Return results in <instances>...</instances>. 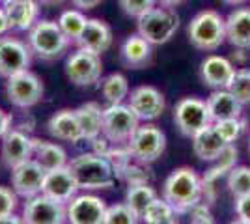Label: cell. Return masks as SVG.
Returning <instances> with one entry per match:
<instances>
[{
	"mask_svg": "<svg viewBox=\"0 0 250 224\" xmlns=\"http://www.w3.org/2000/svg\"><path fill=\"white\" fill-rule=\"evenodd\" d=\"M81 191L110 189L114 185L116 172L108 157L99 153H81L67 163Z\"/></svg>",
	"mask_w": 250,
	"mask_h": 224,
	"instance_id": "6da1fadb",
	"label": "cell"
},
{
	"mask_svg": "<svg viewBox=\"0 0 250 224\" xmlns=\"http://www.w3.org/2000/svg\"><path fill=\"white\" fill-rule=\"evenodd\" d=\"M163 198L167 200L179 215L198 204L202 196V178L190 166H179L170 172L163 185Z\"/></svg>",
	"mask_w": 250,
	"mask_h": 224,
	"instance_id": "7a4b0ae2",
	"label": "cell"
},
{
	"mask_svg": "<svg viewBox=\"0 0 250 224\" xmlns=\"http://www.w3.org/2000/svg\"><path fill=\"white\" fill-rule=\"evenodd\" d=\"M187 36L194 49L213 53L226 41V19L215 10L200 11L188 22Z\"/></svg>",
	"mask_w": 250,
	"mask_h": 224,
	"instance_id": "3957f363",
	"label": "cell"
},
{
	"mask_svg": "<svg viewBox=\"0 0 250 224\" xmlns=\"http://www.w3.org/2000/svg\"><path fill=\"white\" fill-rule=\"evenodd\" d=\"M32 53L43 62H54L67 53L71 40L62 32L56 21H38L28 30Z\"/></svg>",
	"mask_w": 250,
	"mask_h": 224,
	"instance_id": "277c9868",
	"label": "cell"
},
{
	"mask_svg": "<svg viewBox=\"0 0 250 224\" xmlns=\"http://www.w3.org/2000/svg\"><path fill=\"white\" fill-rule=\"evenodd\" d=\"M138 34L146 38L151 45L168 43L179 28V15L172 8H151L144 15L138 17L136 22Z\"/></svg>",
	"mask_w": 250,
	"mask_h": 224,
	"instance_id": "5b68a950",
	"label": "cell"
},
{
	"mask_svg": "<svg viewBox=\"0 0 250 224\" xmlns=\"http://www.w3.org/2000/svg\"><path fill=\"white\" fill-rule=\"evenodd\" d=\"M127 148L131 151L133 159L140 164H151L167 149V135L153 123L138 125L133 137L127 142Z\"/></svg>",
	"mask_w": 250,
	"mask_h": 224,
	"instance_id": "8992f818",
	"label": "cell"
},
{
	"mask_svg": "<svg viewBox=\"0 0 250 224\" xmlns=\"http://www.w3.org/2000/svg\"><path fill=\"white\" fill-rule=\"evenodd\" d=\"M138 125L140 120L129 105L116 103L103 108V137H106L116 146L127 144Z\"/></svg>",
	"mask_w": 250,
	"mask_h": 224,
	"instance_id": "52a82bcc",
	"label": "cell"
},
{
	"mask_svg": "<svg viewBox=\"0 0 250 224\" xmlns=\"http://www.w3.org/2000/svg\"><path fill=\"white\" fill-rule=\"evenodd\" d=\"M101 75H103L101 54L79 47L65 60V77L73 86L79 88L94 86L101 81Z\"/></svg>",
	"mask_w": 250,
	"mask_h": 224,
	"instance_id": "ba28073f",
	"label": "cell"
},
{
	"mask_svg": "<svg viewBox=\"0 0 250 224\" xmlns=\"http://www.w3.org/2000/svg\"><path fill=\"white\" fill-rule=\"evenodd\" d=\"M43 94H45V86L42 79L36 73H32L30 69L6 79V97L13 107L22 108V110L36 107L43 99Z\"/></svg>",
	"mask_w": 250,
	"mask_h": 224,
	"instance_id": "9c48e42d",
	"label": "cell"
},
{
	"mask_svg": "<svg viewBox=\"0 0 250 224\" xmlns=\"http://www.w3.org/2000/svg\"><path fill=\"white\" fill-rule=\"evenodd\" d=\"M174 122L176 127L188 139H192L202 129L209 127L213 123L209 114L208 103L198 97H183L174 107Z\"/></svg>",
	"mask_w": 250,
	"mask_h": 224,
	"instance_id": "30bf717a",
	"label": "cell"
},
{
	"mask_svg": "<svg viewBox=\"0 0 250 224\" xmlns=\"http://www.w3.org/2000/svg\"><path fill=\"white\" fill-rule=\"evenodd\" d=\"M21 219L26 224H62L67 221V204L40 192L26 198Z\"/></svg>",
	"mask_w": 250,
	"mask_h": 224,
	"instance_id": "8fae6325",
	"label": "cell"
},
{
	"mask_svg": "<svg viewBox=\"0 0 250 224\" xmlns=\"http://www.w3.org/2000/svg\"><path fill=\"white\" fill-rule=\"evenodd\" d=\"M32 49L28 43L13 36H0V77L26 71L32 64Z\"/></svg>",
	"mask_w": 250,
	"mask_h": 224,
	"instance_id": "7c38bea8",
	"label": "cell"
},
{
	"mask_svg": "<svg viewBox=\"0 0 250 224\" xmlns=\"http://www.w3.org/2000/svg\"><path fill=\"white\" fill-rule=\"evenodd\" d=\"M129 107L135 110L140 122H153L163 116V112L167 108V99L159 88L142 84L136 86L129 94Z\"/></svg>",
	"mask_w": 250,
	"mask_h": 224,
	"instance_id": "4fadbf2b",
	"label": "cell"
},
{
	"mask_svg": "<svg viewBox=\"0 0 250 224\" xmlns=\"http://www.w3.org/2000/svg\"><path fill=\"white\" fill-rule=\"evenodd\" d=\"M45 176L47 170L36 159L24 161L19 166L11 168V189L26 200L42 192Z\"/></svg>",
	"mask_w": 250,
	"mask_h": 224,
	"instance_id": "5bb4252c",
	"label": "cell"
},
{
	"mask_svg": "<svg viewBox=\"0 0 250 224\" xmlns=\"http://www.w3.org/2000/svg\"><path fill=\"white\" fill-rule=\"evenodd\" d=\"M106 204L95 194H77L67 202V223L103 224Z\"/></svg>",
	"mask_w": 250,
	"mask_h": 224,
	"instance_id": "9a60e30c",
	"label": "cell"
},
{
	"mask_svg": "<svg viewBox=\"0 0 250 224\" xmlns=\"http://www.w3.org/2000/svg\"><path fill=\"white\" fill-rule=\"evenodd\" d=\"M237 159H239V151L235 148V144H226L222 153L213 161L215 164L204 174V178H202V196L208 200V204H215V200H217V183H219L220 178L228 176V172L237 164Z\"/></svg>",
	"mask_w": 250,
	"mask_h": 224,
	"instance_id": "2e32d148",
	"label": "cell"
},
{
	"mask_svg": "<svg viewBox=\"0 0 250 224\" xmlns=\"http://www.w3.org/2000/svg\"><path fill=\"white\" fill-rule=\"evenodd\" d=\"M32 151H34V139L28 137L21 129H10L4 137H2V163L8 168H15L21 163L32 159Z\"/></svg>",
	"mask_w": 250,
	"mask_h": 224,
	"instance_id": "e0dca14e",
	"label": "cell"
},
{
	"mask_svg": "<svg viewBox=\"0 0 250 224\" xmlns=\"http://www.w3.org/2000/svg\"><path fill=\"white\" fill-rule=\"evenodd\" d=\"M79 191H81L79 183H77L75 176L69 170V166H62V168L47 172L42 189L43 194H47V196H51V198L62 204L69 202L73 196L79 194Z\"/></svg>",
	"mask_w": 250,
	"mask_h": 224,
	"instance_id": "ac0fdd59",
	"label": "cell"
},
{
	"mask_svg": "<svg viewBox=\"0 0 250 224\" xmlns=\"http://www.w3.org/2000/svg\"><path fill=\"white\" fill-rule=\"evenodd\" d=\"M233 73H235L233 64L229 62L228 58L219 56V54L208 56L202 62V65H200V79H202V82L208 88H213V90L228 88Z\"/></svg>",
	"mask_w": 250,
	"mask_h": 224,
	"instance_id": "d6986e66",
	"label": "cell"
},
{
	"mask_svg": "<svg viewBox=\"0 0 250 224\" xmlns=\"http://www.w3.org/2000/svg\"><path fill=\"white\" fill-rule=\"evenodd\" d=\"M112 41H114V36H112V30L106 22L101 21V19H88L84 32L81 34V38L75 43L81 49L103 54L112 47Z\"/></svg>",
	"mask_w": 250,
	"mask_h": 224,
	"instance_id": "ffe728a7",
	"label": "cell"
},
{
	"mask_svg": "<svg viewBox=\"0 0 250 224\" xmlns=\"http://www.w3.org/2000/svg\"><path fill=\"white\" fill-rule=\"evenodd\" d=\"M120 54H122V62L129 69H144L153 62V45L140 34H133L122 43Z\"/></svg>",
	"mask_w": 250,
	"mask_h": 224,
	"instance_id": "44dd1931",
	"label": "cell"
},
{
	"mask_svg": "<svg viewBox=\"0 0 250 224\" xmlns=\"http://www.w3.org/2000/svg\"><path fill=\"white\" fill-rule=\"evenodd\" d=\"M10 22V30L26 32L40 21V4L38 0H11L2 6Z\"/></svg>",
	"mask_w": 250,
	"mask_h": 224,
	"instance_id": "7402d4cb",
	"label": "cell"
},
{
	"mask_svg": "<svg viewBox=\"0 0 250 224\" xmlns=\"http://www.w3.org/2000/svg\"><path fill=\"white\" fill-rule=\"evenodd\" d=\"M47 129L51 133L52 139L63 140V142H71L77 144L83 140V131L79 125L77 114L71 108H62L58 112H54L47 123Z\"/></svg>",
	"mask_w": 250,
	"mask_h": 224,
	"instance_id": "603a6c76",
	"label": "cell"
},
{
	"mask_svg": "<svg viewBox=\"0 0 250 224\" xmlns=\"http://www.w3.org/2000/svg\"><path fill=\"white\" fill-rule=\"evenodd\" d=\"M206 103H208L209 114H211L213 122L228 120V118H239L241 112H243V103L229 92L228 88L213 90V94L208 97Z\"/></svg>",
	"mask_w": 250,
	"mask_h": 224,
	"instance_id": "cb8c5ba5",
	"label": "cell"
},
{
	"mask_svg": "<svg viewBox=\"0 0 250 224\" xmlns=\"http://www.w3.org/2000/svg\"><path fill=\"white\" fill-rule=\"evenodd\" d=\"M226 40L235 49H250V8H235L226 17Z\"/></svg>",
	"mask_w": 250,
	"mask_h": 224,
	"instance_id": "d4e9b609",
	"label": "cell"
},
{
	"mask_svg": "<svg viewBox=\"0 0 250 224\" xmlns=\"http://www.w3.org/2000/svg\"><path fill=\"white\" fill-rule=\"evenodd\" d=\"M226 140L219 135V131L211 123L192 137V151L200 161H215L226 148Z\"/></svg>",
	"mask_w": 250,
	"mask_h": 224,
	"instance_id": "484cf974",
	"label": "cell"
},
{
	"mask_svg": "<svg viewBox=\"0 0 250 224\" xmlns=\"http://www.w3.org/2000/svg\"><path fill=\"white\" fill-rule=\"evenodd\" d=\"M75 114L83 131V140L92 142L99 135H103V108L97 103L88 101L79 108H75Z\"/></svg>",
	"mask_w": 250,
	"mask_h": 224,
	"instance_id": "4316f807",
	"label": "cell"
},
{
	"mask_svg": "<svg viewBox=\"0 0 250 224\" xmlns=\"http://www.w3.org/2000/svg\"><path fill=\"white\" fill-rule=\"evenodd\" d=\"M32 159H36L42 164L45 170H56L67 166V153L62 146L54 144V142H47V140L34 139V151H32Z\"/></svg>",
	"mask_w": 250,
	"mask_h": 224,
	"instance_id": "83f0119b",
	"label": "cell"
},
{
	"mask_svg": "<svg viewBox=\"0 0 250 224\" xmlns=\"http://www.w3.org/2000/svg\"><path fill=\"white\" fill-rule=\"evenodd\" d=\"M157 198V192L153 187H149L147 183H133L127 187L125 192V204L135 211L140 219L146 211V207Z\"/></svg>",
	"mask_w": 250,
	"mask_h": 224,
	"instance_id": "f1b7e54d",
	"label": "cell"
},
{
	"mask_svg": "<svg viewBox=\"0 0 250 224\" xmlns=\"http://www.w3.org/2000/svg\"><path fill=\"white\" fill-rule=\"evenodd\" d=\"M101 94L108 105L124 103L125 97H129V81L122 73H110L101 81Z\"/></svg>",
	"mask_w": 250,
	"mask_h": 224,
	"instance_id": "f546056e",
	"label": "cell"
},
{
	"mask_svg": "<svg viewBox=\"0 0 250 224\" xmlns=\"http://www.w3.org/2000/svg\"><path fill=\"white\" fill-rule=\"evenodd\" d=\"M177 211L165 200L157 196L153 202L146 207V211L142 215V221L147 224H177Z\"/></svg>",
	"mask_w": 250,
	"mask_h": 224,
	"instance_id": "4dcf8cb0",
	"label": "cell"
},
{
	"mask_svg": "<svg viewBox=\"0 0 250 224\" xmlns=\"http://www.w3.org/2000/svg\"><path fill=\"white\" fill-rule=\"evenodd\" d=\"M86 22H88V19L83 13V10H65L58 17V26L62 28V32L71 41H77L81 38V34L86 28Z\"/></svg>",
	"mask_w": 250,
	"mask_h": 224,
	"instance_id": "1f68e13d",
	"label": "cell"
},
{
	"mask_svg": "<svg viewBox=\"0 0 250 224\" xmlns=\"http://www.w3.org/2000/svg\"><path fill=\"white\" fill-rule=\"evenodd\" d=\"M226 185H228V191L233 198H241L245 194H250V166H233L228 172V178H226Z\"/></svg>",
	"mask_w": 250,
	"mask_h": 224,
	"instance_id": "d6a6232c",
	"label": "cell"
},
{
	"mask_svg": "<svg viewBox=\"0 0 250 224\" xmlns=\"http://www.w3.org/2000/svg\"><path fill=\"white\" fill-rule=\"evenodd\" d=\"M138 219L140 217L127 204H114V205H106L103 224H135L138 223Z\"/></svg>",
	"mask_w": 250,
	"mask_h": 224,
	"instance_id": "836d02e7",
	"label": "cell"
},
{
	"mask_svg": "<svg viewBox=\"0 0 250 224\" xmlns=\"http://www.w3.org/2000/svg\"><path fill=\"white\" fill-rule=\"evenodd\" d=\"M215 129L219 131V135L226 140L228 144H235V140L241 137V133L247 127V122L243 118H228V120H220V122H213Z\"/></svg>",
	"mask_w": 250,
	"mask_h": 224,
	"instance_id": "e575fe53",
	"label": "cell"
},
{
	"mask_svg": "<svg viewBox=\"0 0 250 224\" xmlns=\"http://www.w3.org/2000/svg\"><path fill=\"white\" fill-rule=\"evenodd\" d=\"M228 90L243 105L250 101V69H235L228 84Z\"/></svg>",
	"mask_w": 250,
	"mask_h": 224,
	"instance_id": "d590c367",
	"label": "cell"
},
{
	"mask_svg": "<svg viewBox=\"0 0 250 224\" xmlns=\"http://www.w3.org/2000/svg\"><path fill=\"white\" fill-rule=\"evenodd\" d=\"M118 2H120V8H122L125 15L135 17V19L144 15L151 8H155L157 4V0H118Z\"/></svg>",
	"mask_w": 250,
	"mask_h": 224,
	"instance_id": "8d00e7d4",
	"label": "cell"
},
{
	"mask_svg": "<svg viewBox=\"0 0 250 224\" xmlns=\"http://www.w3.org/2000/svg\"><path fill=\"white\" fill-rule=\"evenodd\" d=\"M17 205H19V194L10 187L0 185V217L15 213Z\"/></svg>",
	"mask_w": 250,
	"mask_h": 224,
	"instance_id": "74e56055",
	"label": "cell"
},
{
	"mask_svg": "<svg viewBox=\"0 0 250 224\" xmlns=\"http://www.w3.org/2000/svg\"><path fill=\"white\" fill-rule=\"evenodd\" d=\"M187 213H188V217H190V221L196 224H213L215 223L213 213H211V209H209V204H204L202 200H200L198 204H194Z\"/></svg>",
	"mask_w": 250,
	"mask_h": 224,
	"instance_id": "f35d334b",
	"label": "cell"
},
{
	"mask_svg": "<svg viewBox=\"0 0 250 224\" xmlns=\"http://www.w3.org/2000/svg\"><path fill=\"white\" fill-rule=\"evenodd\" d=\"M140 164V163H138ZM138 164H133V163H129L127 166H125L124 170L120 172V176L118 178H122L125 182L129 183V185H133V183H147V174Z\"/></svg>",
	"mask_w": 250,
	"mask_h": 224,
	"instance_id": "ab89813d",
	"label": "cell"
},
{
	"mask_svg": "<svg viewBox=\"0 0 250 224\" xmlns=\"http://www.w3.org/2000/svg\"><path fill=\"white\" fill-rule=\"evenodd\" d=\"M235 215H237V223L250 224V194L235 198Z\"/></svg>",
	"mask_w": 250,
	"mask_h": 224,
	"instance_id": "60d3db41",
	"label": "cell"
},
{
	"mask_svg": "<svg viewBox=\"0 0 250 224\" xmlns=\"http://www.w3.org/2000/svg\"><path fill=\"white\" fill-rule=\"evenodd\" d=\"M101 2H103V0H71V4H73L75 8H77V10H83V11L94 10V8H97Z\"/></svg>",
	"mask_w": 250,
	"mask_h": 224,
	"instance_id": "b9f144b4",
	"label": "cell"
},
{
	"mask_svg": "<svg viewBox=\"0 0 250 224\" xmlns=\"http://www.w3.org/2000/svg\"><path fill=\"white\" fill-rule=\"evenodd\" d=\"M10 129H11V116L6 110L0 108V139H2Z\"/></svg>",
	"mask_w": 250,
	"mask_h": 224,
	"instance_id": "7bdbcfd3",
	"label": "cell"
},
{
	"mask_svg": "<svg viewBox=\"0 0 250 224\" xmlns=\"http://www.w3.org/2000/svg\"><path fill=\"white\" fill-rule=\"evenodd\" d=\"M17 223H22V219H19L15 213H8L4 215V217H0V224H17Z\"/></svg>",
	"mask_w": 250,
	"mask_h": 224,
	"instance_id": "ee69618b",
	"label": "cell"
},
{
	"mask_svg": "<svg viewBox=\"0 0 250 224\" xmlns=\"http://www.w3.org/2000/svg\"><path fill=\"white\" fill-rule=\"evenodd\" d=\"M161 6H165V8H176L179 4H183L185 0H157Z\"/></svg>",
	"mask_w": 250,
	"mask_h": 224,
	"instance_id": "f6af8a7d",
	"label": "cell"
},
{
	"mask_svg": "<svg viewBox=\"0 0 250 224\" xmlns=\"http://www.w3.org/2000/svg\"><path fill=\"white\" fill-rule=\"evenodd\" d=\"M224 4H228V6H239V4H243L245 0H222Z\"/></svg>",
	"mask_w": 250,
	"mask_h": 224,
	"instance_id": "bcb514c9",
	"label": "cell"
},
{
	"mask_svg": "<svg viewBox=\"0 0 250 224\" xmlns=\"http://www.w3.org/2000/svg\"><path fill=\"white\" fill-rule=\"evenodd\" d=\"M45 4H56V2H60V0H42Z\"/></svg>",
	"mask_w": 250,
	"mask_h": 224,
	"instance_id": "7dc6e473",
	"label": "cell"
},
{
	"mask_svg": "<svg viewBox=\"0 0 250 224\" xmlns=\"http://www.w3.org/2000/svg\"><path fill=\"white\" fill-rule=\"evenodd\" d=\"M8 2H11V0H0V4H8Z\"/></svg>",
	"mask_w": 250,
	"mask_h": 224,
	"instance_id": "c3c4849f",
	"label": "cell"
},
{
	"mask_svg": "<svg viewBox=\"0 0 250 224\" xmlns=\"http://www.w3.org/2000/svg\"><path fill=\"white\" fill-rule=\"evenodd\" d=\"M0 164H2V153H0Z\"/></svg>",
	"mask_w": 250,
	"mask_h": 224,
	"instance_id": "681fc988",
	"label": "cell"
},
{
	"mask_svg": "<svg viewBox=\"0 0 250 224\" xmlns=\"http://www.w3.org/2000/svg\"><path fill=\"white\" fill-rule=\"evenodd\" d=\"M249 153H250V140H249Z\"/></svg>",
	"mask_w": 250,
	"mask_h": 224,
	"instance_id": "f907efd6",
	"label": "cell"
},
{
	"mask_svg": "<svg viewBox=\"0 0 250 224\" xmlns=\"http://www.w3.org/2000/svg\"><path fill=\"white\" fill-rule=\"evenodd\" d=\"M249 105H250V101H249Z\"/></svg>",
	"mask_w": 250,
	"mask_h": 224,
	"instance_id": "816d5d0a",
	"label": "cell"
}]
</instances>
